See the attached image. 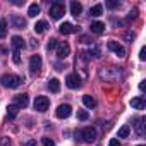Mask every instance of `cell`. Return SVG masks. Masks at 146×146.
I'll return each mask as SVG.
<instances>
[{"label": "cell", "mask_w": 146, "mask_h": 146, "mask_svg": "<svg viewBox=\"0 0 146 146\" xmlns=\"http://www.w3.org/2000/svg\"><path fill=\"white\" fill-rule=\"evenodd\" d=\"M76 76L79 79H86L88 78V57H86L84 52L78 53V58H76Z\"/></svg>", "instance_id": "6da1fadb"}, {"label": "cell", "mask_w": 146, "mask_h": 146, "mask_svg": "<svg viewBox=\"0 0 146 146\" xmlns=\"http://www.w3.org/2000/svg\"><path fill=\"white\" fill-rule=\"evenodd\" d=\"M98 76H100V79L105 81V83H115V81L120 79V69H117V67H107V69H105V67H103V69H100Z\"/></svg>", "instance_id": "7a4b0ae2"}, {"label": "cell", "mask_w": 146, "mask_h": 146, "mask_svg": "<svg viewBox=\"0 0 146 146\" xmlns=\"http://www.w3.org/2000/svg\"><path fill=\"white\" fill-rule=\"evenodd\" d=\"M0 83H2L5 88H17V86H21V83H23V78L21 76H16V74H4L2 76V79H0Z\"/></svg>", "instance_id": "3957f363"}, {"label": "cell", "mask_w": 146, "mask_h": 146, "mask_svg": "<svg viewBox=\"0 0 146 146\" xmlns=\"http://www.w3.org/2000/svg\"><path fill=\"white\" fill-rule=\"evenodd\" d=\"M78 136H79V139H83L84 143H93V141L96 139L98 132H96L95 127H84V129H81V131L78 132Z\"/></svg>", "instance_id": "277c9868"}, {"label": "cell", "mask_w": 146, "mask_h": 146, "mask_svg": "<svg viewBox=\"0 0 146 146\" xmlns=\"http://www.w3.org/2000/svg\"><path fill=\"white\" fill-rule=\"evenodd\" d=\"M64 14H65V5L62 2H58V0L52 2V5H50V16H52V19H60Z\"/></svg>", "instance_id": "5b68a950"}, {"label": "cell", "mask_w": 146, "mask_h": 146, "mask_svg": "<svg viewBox=\"0 0 146 146\" xmlns=\"http://www.w3.org/2000/svg\"><path fill=\"white\" fill-rule=\"evenodd\" d=\"M50 107V100L46 96H36L35 100V110L36 112H46Z\"/></svg>", "instance_id": "8992f818"}, {"label": "cell", "mask_w": 146, "mask_h": 146, "mask_svg": "<svg viewBox=\"0 0 146 146\" xmlns=\"http://www.w3.org/2000/svg\"><path fill=\"white\" fill-rule=\"evenodd\" d=\"M70 113H72V107H70V105H67V103L58 105V107H57V110H55V115H57L58 119H67Z\"/></svg>", "instance_id": "52a82bcc"}, {"label": "cell", "mask_w": 146, "mask_h": 146, "mask_svg": "<svg viewBox=\"0 0 146 146\" xmlns=\"http://www.w3.org/2000/svg\"><path fill=\"white\" fill-rule=\"evenodd\" d=\"M108 48L117 55V57H125V48L119 43V41H115V40H112V41H108Z\"/></svg>", "instance_id": "ba28073f"}, {"label": "cell", "mask_w": 146, "mask_h": 146, "mask_svg": "<svg viewBox=\"0 0 146 146\" xmlns=\"http://www.w3.org/2000/svg\"><path fill=\"white\" fill-rule=\"evenodd\" d=\"M29 69H31L33 74H38L40 72V69H41V57L40 55H33L29 58Z\"/></svg>", "instance_id": "9c48e42d"}, {"label": "cell", "mask_w": 146, "mask_h": 146, "mask_svg": "<svg viewBox=\"0 0 146 146\" xmlns=\"http://www.w3.org/2000/svg\"><path fill=\"white\" fill-rule=\"evenodd\" d=\"M69 53H70V46H69V43L62 41V43L57 45V57H58V58H65Z\"/></svg>", "instance_id": "30bf717a"}, {"label": "cell", "mask_w": 146, "mask_h": 146, "mask_svg": "<svg viewBox=\"0 0 146 146\" xmlns=\"http://www.w3.org/2000/svg\"><path fill=\"white\" fill-rule=\"evenodd\" d=\"M65 84H67L70 90H76V88L81 86V79H79L76 74H69V76L65 78Z\"/></svg>", "instance_id": "8fae6325"}, {"label": "cell", "mask_w": 146, "mask_h": 146, "mask_svg": "<svg viewBox=\"0 0 146 146\" xmlns=\"http://www.w3.org/2000/svg\"><path fill=\"white\" fill-rule=\"evenodd\" d=\"M28 103H29L28 95H17V96H14V105H16L17 108H26Z\"/></svg>", "instance_id": "7c38bea8"}, {"label": "cell", "mask_w": 146, "mask_h": 146, "mask_svg": "<svg viewBox=\"0 0 146 146\" xmlns=\"http://www.w3.org/2000/svg\"><path fill=\"white\" fill-rule=\"evenodd\" d=\"M11 23H12V28H16V29H24L26 28V19H23L21 16H12Z\"/></svg>", "instance_id": "4fadbf2b"}, {"label": "cell", "mask_w": 146, "mask_h": 146, "mask_svg": "<svg viewBox=\"0 0 146 146\" xmlns=\"http://www.w3.org/2000/svg\"><path fill=\"white\" fill-rule=\"evenodd\" d=\"M58 31H60L62 35H70V33L78 31V28L72 24V23H64V24H60V26H58Z\"/></svg>", "instance_id": "5bb4252c"}, {"label": "cell", "mask_w": 146, "mask_h": 146, "mask_svg": "<svg viewBox=\"0 0 146 146\" xmlns=\"http://www.w3.org/2000/svg\"><path fill=\"white\" fill-rule=\"evenodd\" d=\"M144 105H146V103H144V98H143V96H136V98L131 100V107L136 108V110H143Z\"/></svg>", "instance_id": "9a60e30c"}, {"label": "cell", "mask_w": 146, "mask_h": 146, "mask_svg": "<svg viewBox=\"0 0 146 146\" xmlns=\"http://www.w3.org/2000/svg\"><path fill=\"white\" fill-rule=\"evenodd\" d=\"M134 131H136V134H137L139 137L144 136V119H143V117L136 120V124H134Z\"/></svg>", "instance_id": "2e32d148"}, {"label": "cell", "mask_w": 146, "mask_h": 146, "mask_svg": "<svg viewBox=\"0 0 146 146\" xmlns=\"http://www.w3.org/2000/svg\"><path fill=\"white\" fill-rule=\"evenodd\" d=\"M91 33H95V35H102L103 31H105V24L103 23H100V21H95V23H91Z\"/></svg>", "instance_id": "e0dca14e"}, {"label": "cell", "mask_w": 146, "mask_h": 146, "mask_svg": "<svg viewBox=\"0 0 146 146\" xmlns=\"http://www.w3.org/2000/svg\"><path fill=\"white\" fill-rule=\"evenodd\" d=\"M12 46H14V50H21V48H24L26 46V43H24V40L21 38V36H12Z\"/></svg>", "instance_id": "ac0fdd59"}, {"label": "cell", "mask_w": 146, "mask_h": 146, "mask_svg": "<svg viewBox=\"0 0 146 146\" xmlns=\"http://www.w3.org/2000/svg\"><path fill=\"white\" fill-rule=\"evenodd\" d=\"M81 12H83V5H81L79 2H70V14H72V16L78 17Z\"/></svg>", "instance_id": "d6986e66"}, {"label": "cell", "mask_w": 146, "mask_h": 146, "mask_svg": "<svg viewBox=\"0 0 146 146\" xmlns=\"http://www.w3.org/2000/svg\"><path fill=\"white\" fill-rule=\"evenodd\" d=\"M102 12H103V5H102V4H96V5H93V7L90 9V14H91L93 17L102 16Z\"/></svg>", "instance_id": "ffe728a7"}, {"label": "cell", "mask_w": 146, "mask_h": 146, "mask_svg": "<svg viewBox=\"0 0 146 146\" xmlns=\"http://www.w3.org/2000/svg\"><path fill=\"white\" fill-rule=\"evenodd\" d=\"M48 88H50V91L58 93V91H60V81H58V79H50V81H48Z\"/></svg>", "instance_id": "44dd1931"}, {"label": "cell", "mask_w": 146, "mask_h": 146, "mask_svg": "<svg viewBox=\"0 0 146 146\" xmlns=\"http://www.w3.org/2000/svg\"><path fill=\"white\" fill-rule=\"evenodd\" d=\"M38 14H40V5L38 4H31L29 9H28V16L29 17H36Z\"/></svg>", "instance_id": "7402d4cb"}, {"label": "cell", "mask_w": 146, "mask_h": 146, "mask_svg": "<svg viewBox=\"0 0 146 146\" xmlns=\"http://www.w3.org/2000/svg\"><path fill=\"white\" fill-rule=\"evenodd\" d=\"M83 103H84L88 108H95V105H96L95 98H93V96H90V95H84V96H83Z\"/></svg>", "instance_id": "603a6c76"}, {"label": "cell", "mask_w": 146, "mask_h": 146, "mask_svg": "<svg viewBox=\"0 0 146 146\" xmlns=\"http://www.w3.org/2000/svg\"><path fill=\"white\" fill-rule=\"evenodd\" d=\"M46 28H48V24H46V21H38V23L35 24V31H36L38 35H40V33H43V31H45Z\"/></svg>", "instance_id": "cb8c5ba5"}, {"label": "cell", "mask_w": 146, "mask_h": 146, "mask_svg": "<svg viewBox=\"0 0 146 146\" xmlns=\"http://www.w3.org/2000/svg\"><path fill=\"white\" fill-rule=\"evenodd\" d=\"M17 112H19V108H17V107H16L14 103L7 107V113H9V117H11V119H16V115H17Z\"/></svg>", "instance_id": "d4e9b609"}, {"label": "cell", "mask_w": 146, "mask_h": 146, "mask_svg": "<svg viewBox=\"0 0 146 146\" xmlns=\"http://www.w3.org/2000/svg\"><path fill=\"white\" fill-rule=\"evenodd\" d=\"M7 36V21L2 19L0 21V38H5Z\"/></svg>", "instance_id": "484cf974"}, {"label": "cell", "mask_w": 146, "mask_h": 146, "mask_svg": "<svg viewBox=\"0 0 146 146\" xmlns=\"http://www.w3.org/2000/svg\"><path fill=\"white\" fill-rule=\"evenodd\" d=\"M90 55H93L95 58H100V57H102V52H100V48H98L96 45H91V46H90Z\"/></svg>", "instance_id": "4316f807"}, {"label": "cell", "mask_w": 146, "mask_h": 146, "mask_svg": "<svg viewBox=\"0 0 146 146\" xmlns=\"http://www.w3.org/2000/svg\"><path fill=\"white\" fill-rule=\"evenodd\" d=\"M129 132H131L129 125H122V127L119 129V137H127V136H129Z\"/></svg>", "instance_id": "83f0119b"}, {"label": "cell", "mask_w": 146, "mask_h": 146, "mask_svg": "<svg viewBox=\"0 0 146 146\" xmlns=\"http://www.w3.org/2000/svg\"><path fill=\"white\" fill-rule=\"evenodd\" d=\"M88 117H90V115H88L86 110H79V112H78V119H79V120H88Z\"/></svg>", "instance_id": "f1b7e54d"}, {"label": "cell", "mask_w": 146, "mask_h": 146, "mask_svg": "<svg viewBox=\"0 0 146 146\" xmlns=\"http://www.w3.org/2000/svg\"><path fill=\"white\" fill-rule=\"evenodd\" d=\"M41 143H43V146H55V141L50 137H41Z\"/></svg>", "instance_id": "f546056e"}, {"label": "cell", "mask_w": 146, "mask_h": 146, "mask_svg": "<svg viewBox=\"0 0 146 146\" xmlns=\"http://www.w3.org/2000/svg\"><path fill=\"white\" fill-rule=\"evenodd\" d=\"M105 5H107V7H108V9H117V7H119V5H120V4H119V2H117V0H108V2H107V4H105Z\"/></svg>", "instance_id": "4dcf8cb0"}, {"label": "cell", "mask_w": 146, "mask_h": 146, "mask_svg": "<svg viewBox=\"0 0 146 146\" xmlns=\"http://www.w3.org/2000/svg\"><path fill=\"white\" fill-rule=\"evenodd\" d=\"M57 45H58V41H57L55 38H52V40L48 41V45H46V48H48V50H53V48H57Z\"/></svg>", "instance_id": "1f68e13d"}, {"label": "cell", "mask_w": 146, "mask_h": 146, "mask_svg": "<svg viewBox=\"0 0 146 146\" xmlns=\"http://www.w3.org/2000/svg\"><path fill=\"white\" fill-rule=\"evenodd\" d=\"M12 60H14V64H21V55H19L17 50H14V53H12Z\"/></svg>", "instance_id": "d6a6232c"}, {"label": "cell", "mask_w": 146, "mask_h": 146, "mask_svg": "<svg viewBox=\"0 0 146 146\" xmlns=\"http://www.w3.org/2000/svg\"><path fill=\"white\" fill-rule=\"evenodd\" d=\"M0 146H12V143H11L9 137H2L0 139Z\"/></svg>", "instance_id": "836d02e7"}, {"label": "cell", "mask_w": 146, "mask_h": 146, "mask_svg": "<svg viewBox=\"0 0 146 146\" xmlns=\"http://www.w3.org/2000/svg\"><path fill=\"white\" fill-rule=\"evenodd\" d=\"M139 58H141V60H146V48H144V46H143L141 52H139Z\"/></svg>", "instance_id": "e575fe53"}, {"label": "cell", "mask_w": 146, "mask_h": 146, "mask_svg": "<svg viewBox=\"0 0 146 146\" xmlns=\"http://www.w3.org/2000/svg\"><path fill=\"white\" fill-rule=\"evenodd\" d=\"M108 146H120V141H119V139H110Z\"/></svg>", "instance_id": "d590c367"}, {"label": "cell", "mask_w": 146, "mask_h": 146, "mask_svg": "<svg viewBox=\"0 0 146 146\" xmlns=\"http://www.w3.org/2000/svg\"><path fill=\"white\" fill-rule=\"evenodd\" d=\"M125 40L132 41V40H134V33H131V31H129V33H125Z\"/></svg>", "instance_id": "8d00e7d4"}, {"label": "cell", "mask_w": 146, "mask_h": 146, "mask_svg": "<svg viewBox=\"0 0 146 146\" xmlns=\"http://www.w3.org/2000/svg\"><path fill=\"white\" fill-rule=\"evenodd\" d=\"M136 16H137V11L134 9V11H131V14H129V17H127V19H134Z\"/></svg>", "instance_id": "74e56055"}, {"label": "cell", "mask_w": 146, "mask_h": 146, "mask_svg": "<svg viewBox=\"0 0 146 146\" xmlns=\"http://www.w3.org/2000/svg\"><path fill=\"white\" fill-rule=\"evenodd\" d=\"M12 4H14V5H23V4H24V0H14Z\"/></svg>", "instance_id": "f35d334b"}, {"label": "cell", "mask_w": 146, "mask_h": 146, "mask_svg": "<svg viewBox=\"0 0 146 146\" xmlns=\"http://www.w3.org/2000/svg\"><path fill=\"white\" fill-rule=\"evenodd\" d=\"M81 41H83V43H90V38H88V36H81Z\"/></svg>", "instance_id": "ab89813d"}, {"label": "cell", "mask_w": 146, "mask_h": 146, "mask_svg": "<svg viewBox=\"0 0 146 146\" xmlns=\"http://www.w3.org/2000/svg\"><path fill=\"white\" fill-rule=\"evenodd\" d=\"M24 146H36V141H28Z\"/></svg>", "instance_id": "60d3db41"}, {"label": "cell", "mask_w": 146, "mask_h": 146, "mask_svg": "<svg viewBox=\"0 0 146 146\" xmlns=\"http://www.w3.org/2000/svg\"><path fill=\"white\" fill-rule=\"evenodd\" d=\"M139 90H141V91H144V81H141V83H139Z\"/></svg>", "instance_id": "b9f144b4"}, {"label": "cell", "mask_w": 146, "mask_h": 146, "mask_svg": "<svg viewBox=\"0 0 146 146\" xmlns=\"http://www.w3.org/2000/svg\"><path fill=\"white\" fill-rule=\"evenodd\" d=\"M139 146H144V144H139Z\"/></svg>", "instance_id": "7bdbcfd3"}]
</instances>
